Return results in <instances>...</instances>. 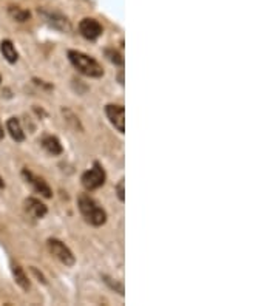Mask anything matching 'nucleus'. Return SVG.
<instances>
[{
  "instance_id": "1",
  "label": "nucleus",
  "mask_w": 278,
  "mask_h": 306,
  "mask_svg": "<svg viewBox=\"0 0 278 306\" xmlns=\"http://www.w3.org/2000/svg\"><path fill=\"white\" fill-rule=\"evenodd\" d=\"M77 206L79 211L82 214V217L85 218V221L90 223L91 226H102L107 221V212L99 206V204L88 195H80L77 199Z\"/></svg>"
},
{
  "instance_id": "2",
  "label": "nucleus",
  "mask_w": 278,
  "mask_h": 306,
  "mask_svg": "<svg viewBox=\"0 0 278 306\" xmlns=\"http://www.w3.org/2000/svg\"><path fill=\"white\" fill-rule=\"evenodd\" d=\"M68 59L71 65L82 73L83 76H88V77H101L104 74L102 67L99 65L98 60H95L91 56L76 51V50H70L68 51Z\"/></svg>"
},
{
  "instance_id": "3",
  "label": "nucleus",
  "mask_w": 278,
  "mask_h": 306,
  "mask_svg": "<svg viewBox=\"0 0 278 306\" xmlns=\"http://www.w3.org/2000/svg\"><path fill=\"white\" fill-rule=\"evenodd\" d=\"M105 179H107L105 170H104L101 162H98V161L93 164V167L90 170L85 172L82 175V178H80L82 186L87 190H96V189H99L101 186H104Z\"/></svg>"
},
{
  "instance_id": "4",
  "label": "nucleus",
  "mask_w": 278,
  "mask_h": 306,
  "mask_svg": "<svg viewBox=\"0 0 278 306\" xmlns=\"http://www.w3.org/2000/svg\"><path fill=\"white\" fill-rule=\"evenodd\" d=\"M47 246H48V251L51 252V255L56 257L62 264H65V266H73V264H74V255H73V252L60 240L50 238L47 241Z\"/></svg>"
},
{
  "instance_id": "5",
  "label": "nucleus",
  "mask_w": 278,
  "mask_h": 306,
  "mask_svg": "<svg viewBox=\"0 0 278 306\" xmlns=\"http://www.w3.org/2000/svg\"><path fill=\"white\" fill-rule=\"evenodd\" d=\"M22 176L25 178V181L28 182V184L37 192L40 193L42 196H45V198H51L53 196V190L50 189V186L47 184V181L44 178H40V176H36L33 172H30L28 169H24L22 170Z\"/></svg>"
},
{
  "instance_id": "6",
  "label": "nucleus",
  "mask_w": 278,
  "mask_h": 306,
  "mask_svg": "<svg viewBox=\"0 0 278 306\" xmlns=\"http://www.w3.org/2000/svg\"><path fill=\"white\" fill-rule=\"evenodd\" d=\"M105 115L119 133L125 132V109L122 106H115V104L105 106Z\"/></svg>"
},
{
  "instance_id": "7",
  "label": "nucleus",
  "mask_w": 278,
  "mask_h": 306,
  "mask_svg": "<svg viewBox=\"0 0 278 306\" xmlns=\"http://www.w3.org/2000/svg\"><path fill=\"white\" fill-rule=\"evenodd\" d=\"M79 33L87 40H96L104 33V28L96 19L85 17L80 20V24H79Z\"/></svg>"
},
{
  "instance_id": "8",
  "label": "nucleus",
  "mask_w": 278,
  "mask_h": 306,
  "mask_svg": "<svg viewBox=\"0 0 278 306\" xmlns=\"http://www.w3.org/2000/svg\"><path fill=\"white\" fill-rule=\"evenodd\" d=\"M25 211H27L33 218H36V220L44 218V217L47 215V212H48V209H47L45 204L42 202L40 199L33 198V196L25 199Z\"/></svg>"
},
{
  "instance_id": "9",
  "label": "nucleus",
  "mask_w": 278,
  "mask_h": 306,
  "mask_svg": "<svg viewBox=\"0 0 278 306\" xmlns=\"http://www.w3.org/2000/svg\"><path fill=\"white\" fill-rule=\"evenodd\" d=\"M45 16V19H47V22L53 27V28H56V30H60V31H70L71 30V25H70V22H68V19L67 17H63V16H60V14H56V13H42Z\"/></svg>"
},
{
  "instance_id": "10",
  "label": "nucleus",
  "mask_w": 278,
  "mask_h": 306,
  "mask_svg": "<svg viewBox=\"0 0 278 306\" xmlns=\"http://www.w3.org/2000/svg\"><path fill=\"white\" fill-rule=\"evenodd\" d=\"M11 272H13V277H14V281L19 284L20 288L24 291H30L31 289V283H30V278L28 275L25 274V271L19 266V264L13 263L11 264Z\"/></svg>"
},
{
  "instance_id": "11",
  "label": "nucleus",
  "mask_w": 278,
  "mask_h": 306,
  "mask_svg": "<svg viewBox=\"0 0 278 306\" xmlns=\"http://www.w3.org/2000/svg\"><path fill=\"white\" fill-rule=\"evenodd\" d=\"M7 129L11 135V138L16 141V142H24L25 141V132L20 126V121L17 118H10L7 121Z\"/></svg>"
},
{
  "instance_id": "12",
  "label": "nucleus",
  "mask_w": 278,
  "mask_h": 306,
  "mask_svg": "<svg viewBox=\"0 0 278 306\" xmlns=\"http://www.w3.org/2000/svg\"><path fill=\"white\" fill-rule=\"evenodd\" d=\"M42 147H44L50 155H53V156H56V155H60L62 153V144H60V141L56 138V136H51V135H48V136H44L42 138Z\"/></svg>"
},
{
  "instance_id": "13",
  "label": "nucleus",
  "mask_w": 278,
  "mask_h": 306,
  "mask_svg": "<svg viewBox=\"0 0 278 306\" xmlns=\"http://www.w3.org/2000/svg\"><path fill=\"white\" fill-rule=\"evenodd\" d=\"M0 51H2L4 57L8 60L10 64H16L19 60V53H17V50L13 45L11 40H4V42L0 44Z\"/></svg>"
},
{
  "instance_id": "14",
  "label": "nucleus",
  "mask_w": 278,
  "mask_h": 306,
  "mask_svg": "<svg viewBox=\"0 0 278 306\" xmlns=\"http://www.w3.org/2000/svg\"><path fill=\"white\" fill-rule=\"evenodd\" d=\"M104 53H105V57L109 59L112 64H115V65H118V67H124V57H122V54H121L118 50H115V48H107Z\"/></svg>"
},
{
  "instance_id": "15",
  "label": "nucleus",
  "mask_w": 278,
  "mask_h": 306,
  "mask_svg": "<svg viewBox=\"0 0 278 306\" xmlns=\"http://www.w3.org/2000/svg\"><path fill=\"white\" fill-rule=\"evenodd\" d=\"M10 14H11L13 19L17 20V22H27V20L31 17L30 11L22 10V8H19V7H10Z\"/></svg>"
},
{
  "instance_id": "16",
  "label": "nucleus",
  "mask_w": 278,
  "mask_h": 306,
  "mask_svg": "<svg viewBox=\"0 0 278 306\" xmlns=\"http://www.w3.org/2000/svg\"><path fill=\"white\" fill-rule=\"evenodd\" d=\"M124 186H125V181H124V179H121V181L118 182V186H116V193H118V198H119L121 202L125 201V190H124Z\"/></svg>"
},
{
  "instance_id": "17",
  "label": "nucleus",
  "mask_w": 278,
  "mask_h": 306,
  "mask_svg": "<svg viewBox=\"0 0 278 306\" xmlns=\"http://www.w3.org/2000/svg\"><path fill=\"white\" fill-rule=\"evenodd\" d=\"M104 278H105V281H107V283L110 284V288L116 289V291H118V292H119L121 295H124V286H122L121 283H116V281H115V283H112V281L109 280V277H104Z\"/></svg>"
},
{
  "instance_id": "18",
  "label": "nucleus",
  "mask_w": 278,
  "mask_h": 306,
  "mask_svg": "<svg viewBox=\"0 0 278 306\" xmlns=\"http://www.w3.org/2000/svg\"><path fill=\"white\" fill-rule=\"evenodd\" d=\"M5 138V132H4V127H2V122H0V139Z\"/></svg>"
},
{
  "instance_id": "19",
  "label": "nucleus",
  "mask_w": 278,
  "mask_h": 306,
  "mask_svg": "<svg viewBox=\"0 0 278 306\" xmlns=\"http://www.w3.org/2000/svg\"><path fill=\"white\" fill-rule=\"evenodd\" d=\"M0 189H5V181L2 176H0Z\"/></svg>"
},
{
  "instance_id": "20",
  "label": "nucleus",
  "mask_w": 278,
  "mask_h": 306,
  "mask_svg": "<svg viewBox=\"0 0 278 306\" xmlns=\"http://www.w3.org/2000/svg\"><path fill=\"white\" fill-rule=\"evenodd\" d=\"M119 82H121V84H124V71H121V73H119Z\"/></svg>"
},
{
  "instance_id": "21",
  "label": "nucleus",
  "mask_w": 278,
  "mask_h": 306,
  "mask_svg": "<svg viewBox=\"0 0 278 306\" xmlns=\"http://www.w3.org/2000/svg\"><path fill=\"white\" fill-rule=\"evenodd\" d=\"M0 82H2V77H0Z\"/></svg>"
}]
</instances>
